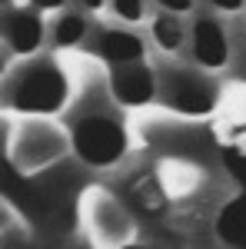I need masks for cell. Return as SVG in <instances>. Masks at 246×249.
<instances>
[{"label": "cell", "instance_id": "1", "mask_svg": "<svg viewBox=\"0 0 246 249\" xmlns=\"http://www.w3.org/2000/svg\"><path fill=\"white\" fill-rule=\"evenodd\" d=\"M67 96H70V87H67L63 70L57 63L43 60V63L27 67L17 77L10 90V107L20 113H57L63 110Z\"/></svg>", "mask_w": 246, "mask_h": 249}, {"label": "cell", "instance_id": "2", "mask_svg": "<svg viewBox=\"0 0 246 249\" xmlns=\"http://www.w3.org/2000/svg\"><path fill=\"white\" fill-rule=\"evenodd\" d=\"M74 153L90 166H114L127 153V130L107 113L80 116L74 123Z\"/></svg>", "mask_w": 246, "mask_h": 249}, {"label": "cell", "instance_id": "3", "mask_svg": "<svg viewBox=\"0 0 246 249\" xmlns=\"http://www.w3.org/2000/svg\"><path fill=\"white\" fill-rule=\"evenodd\" d=\"M167 100L180 113L200 116V113H209L216 107V87L209 80L196 77V73H173L167 80Z\"/></svg>", "mask_w": 246, "mask_h": 249}, {"label": "cell", "instance_id": "4", "mask_svg": "<svg viewBox=\"0 0 246 249\" xmlns=\"http://www.w3.org/2000/svg\"><path fill=\"white\" fill-rule=\"evenodd\" d=\"M110 90L123 107H147L156 96V77L143 60L120 63L114 70V77H110Z\"/></svg>", "mask_w": 246, "mask_h": 249}, {"label": "cell", "instance_id": "5", "mask_svg": "<svg viewBox=\"0 0 246 249\" xmlns=\"http://www.w3.org/2000/svg\"><path fill=\"white\" fill-rule=\"evenodd\" d=\"M189 47H193V60L207 70H220L229 60V43L227 30L220 27V20L213 17H196L193 30H189Z\"/></svg>", "mask_w": 246, "mask_h": 249}, {"label": "cell", "instance_id": "6", "mask_svg": "<svg viewBox=\"0 0 246 249\" xmlns=\"http://www.w3.org/2000/svg\"><path fill=\"white\" fill-rule=\"evenodd\" d=\"M3 37L10 43V50L14 53H34L40 43H43V20H40V10H27V7H20V10H7V17H3Z\"/></svg>", "mask_w": 246, "mask_h": 249}, {"label": "cell", "instance_id": "7", "mask_svg": "<svg viewBox=\"0 0 246 249\" xmlns=\"http://www.w3.org/2000/svg\"><path fill=\"white\" fill-rule=\"evenodd\" d=\"M100 53L103 60H110L114 67L120 63H136V60H143L147 53V47H143V40L130 34V30H103L100 34Z\"/></svg>", "mask_w": 246, "mask_h": 249}, {"label": "cell", "instance_id": "8", "mask_svg": "<svg viewBox=\"0 0 246 249\" xmlns=\"http://www.w3.org/2000/svg\"><path fill=\"white\" fill-rule=\"evenodd\" d=\"M216 236L229 249H246V193L229 199L216 216Z\"/></svg>", "mask_w": 246, "mask_h": 249}, {"label": "cell", "instance_id": "9", "mask_svg": "<svg viewBox=\"0 0 246 249\" xmlns=\"http://www.w3.org/2000/svg\"><path fill=\"white\" fill-rule=\"evenodd\" d=\"M150 34H153V40H156L160 50L176 53V50L183 47V40H187V27H183V20L176 17L173 10H160L156 20H153V27H150Z\"/></svg>", "mask_w": 246, "mask_h": 249}, {"label": "cell", "instance_id": "10", "mask_svg": "<svg viewBox=\"0 0 246 249\" xmlns=\"http://www.w3.org/2000/svg\"><path fill=\"white\" fill-rule=\"evenodd\" d=\"M83 37H87V17H80V10L63 14L57 20V27H54V43L57 47H74Z\"/></svg>", "mask_w": 246, "mask_h": 249}, {"label": "cell", "instance_id": "11", "mask_svg": "<svg viewBox=\"0 0 246 249\" xmlns=\"http://www.w3.org/2000/svg\"><path fill=\"white\" fill-rule=\"evenodd\" d=\"M223 163H227L229 176L240 183V190H246V153L236 150V146H227V150H223Z\"/></svg>", "mask_w": 246, "mask_h": 249}, {"label": "cell", "instance_id": "12", "mask_svg": "<svg viewBox=\"0 0 246 249\" xmlns=\"http://www.w3.org/2000/svg\"><path fill=\"white\" fill-rule=\"evenodd\" d=\"M114 14L127 23H136L147 14V0H114Z\"/></svg>", "mask_w": 246, "mask_h": 249}, {"label": "cell", "instance_id": "13", "mask_svg": "<svg viewBox=\"0 0 246 249\" xmlns=\"http://www.w3.org/2000/svg\"><path fill=\"white\" fill-rule=\"evenodd\" d=\"M163 10H173V14H187V10H193V0H156Z\"/></svg>", "mask_w": 246, "mask_h": 249}, {"label": "cell", "instance_id": "14", "mask_svg": "<svg viewBox=\"0 0 246 249\" xmlns=\"http://www.w3.org/2000/svg\"><path fill=\"white\" fill-rule=\"evenodd\" d=\"M213 10H227V14H233V10H243L246 0H207Z\"/></svg>", "mask_w": 246, "mask_h": 249}, {"label": "cell", "instance_id": "15", "mask_svg": "<svg viewBox=\"0 0 246 249\" xmlns=\"http://www.w3.org/2000/svg\"><path fill=\"white\" fill-rule=\"evenodd\" d=\"M67 0H30V7L34 10H60Z\"/></svg>", "mask_w": 246, "mask_h": 249}, {"label": "cell", "instance_id": "16", "mask_svg": "<svg viewBox=\"0 0 246 249\" xmlns=\"http://www.w3.org/2000/svg\"><path fill=\"white\" fill-rule=\"evenodd\" d=\"M76 3H80L83 10H100V7H103L107 0H76Z\"/></svg>", "mask_w": 246, "mask_h": 249}, {"label": "cell", "instance_id": "17", "mask_svg": "<svg viewBox=\"0 0 246 249\" xmlns=\"http://www.w3.org/2000/svg\"><path fill=\"white\" fill-rule=\"evenodd\" d=\"M123 249H143V246H123Z\"/></svg>", "mask_w": 246, "mask_h": 249}, {"label": "cell", "instance_id": "18", "mask_svg": "<svg viewBox=\"0 0 246 249\" xmlns=\"http://www.w3.org/2000/svg\"><path fill=\"white\" fill-rule=\"evenodd\" d=\"M3 3H10V0H3Z\"/></svg>", "mask_w": 246, "mask_h": 249}]
</instances>
